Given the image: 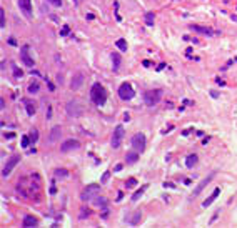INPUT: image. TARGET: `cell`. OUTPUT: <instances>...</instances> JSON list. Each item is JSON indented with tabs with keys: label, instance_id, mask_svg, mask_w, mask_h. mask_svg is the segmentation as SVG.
I'll return each mask as SVG.
<instances>
[{
	"label": "cell",
	"instance_id": "25",
	"mask_svg": "<svg viewBox=\"0 0 237 228\" xmlns=\"http://www.w3.org/2000/svg\"><path fill=\"white\" fill-rule=\"evenodd\" d=\"M112 64H114V70H117L119 65H120V55L119 53H112Z\"/></svg>",
	"mask_w": 237,
	"mask_h": 228
},
{
	"label": "cell",
	"instance_id": "34",
	"mask_svg": "<svg viewBox=\"0 0 237 228\" xmlns=\"http://www.w3.org/2000/svg\"><path fill=\"white\" fill-rule=\"evenodd\" d=\"M28 143H30V138H28V137H22V147H23V148H27V147H28Z\"/></svg>",
	"mask_w": 237,
	"mask_h": 228
},
{
	"label": "cell",
	"instance_id": "43",
	"mask_svg": "<svg viewBox=\"0 0 237 228\" xmlns=\"http://www.w3.org/2000/svg\"><path fill=\"white\" fill-rule=\"evenodd\" d=\"M85 18H87V20H92V18H94V13H87Z\"/></svg>",
	"mask_w": 237,
	"mask_h": 228
},
{
	"label": "cell",
	"instance_id": "21",
	"mask_svg": "<svg viewBox=\"0 0 237 228\" xmlns=\"http://www.w3.org/2000/svg\"><path fill=\"white\" fill-rule=\"evenodd\" d=\"M144 20H146V23H147L149 27H152V25H154V20H156V13H154V12H147L146 17H144Z\"/></svg>",
	"mask_w": 237,
	"mask_h": 228
},
{
	"label": "cell",
	"instance_id": "5",
	"mask_svg": "<svg viewBox=\"0 0 237 228\" xmlns=\"http://www.w3.org/2000/svg\"><path fill=\"white\" fill-rule=\"evenodd\" d=\"M119 97L122 100H132L135 97V92L132 88V85L130 83H122L119 87Z\"/></svg>",
	"mask_w": 237,
	"mask_h": 228
},
{
	"label": "cell",
	"instance_id": "13",
	"mask_svg": "<svg viewBox=\"0 0 237 228\" xmlns=\"http://www.w3.org/2000/svg\"><path fill=\"white\" fill-rule=\"evenodd\" d=\"M18 5H20L22 12L25 13L27 17L32 15V2H30V0H18Z\"/></svg>",
	"mask_w": 237,
	"mask_h": 228
},
{
	"label": "cell",
	"instance_id": "23",
	"mask_svg": "<svg viewBox=\"0 0 237 228\" xmlns=\"http://www.w3.org/2000/svg\"><path fill=\"white\" fill-rule=\"evenodd\" d=\"M115 47H119L120 52H127V42H125L124 38H119V40L115 42Z\"/></svg>",
	"mask_w": 237,
	"mask_h": 228
},
{
	"label": "cell",
	"instance_id": "15",
	"mask_svg": "<svg viewBox=\"0 0 237 228\" xmlns=\"http://www.w3.org/2000/svg\"><path fill=\"white\" fill-rule=\"evenodd\" d=\"M219 193H220V188H215V190L212 192V195H210L209 198H207V200H204V203H202V207H205V208H207V207H210L212 203L215 202V198L219 197Z\"/></svg>",
	"mask_w": 237,
	"mask_h": 228
},
{
	"label": "cell",
	"instance_id": "9",
	"mask_svg": "<svg viewBox=\"0 0 237 228\" xmlns=\"http://www.w3.org/2000/svg\"><path fill=\"white\" fill-rule=\"evenodd\" d=\"M28 50H30V45H23V47L20 48V59H22V62H23V65L32 67V65H33V59L30 57Z\"/></svg>",
	"mask_w": 237,
	"mask_h": 228
},
{
	"label": "cell",
	"instance_id": "26",
	"mask_svg": "<svg viewBox=\"0 0 237 228\" xmlns=\"http://www.w3.org/2000/svg\"><path fill=\"white\" fill-rule=\"evenodd\" d=\"M140 216H142V215H140V211H135L134 215H132V218L129 220V223H130V225H137L139 220H140Z\"/></svg>",
	"mask_w": 237,
	"mask_h": 228
},
{
	"label": "cell",
	"instance_id": "4",
	"mask_svg": "<svg viewBox=\"0 0 237 228\" xmlns=\"http://www.w3.org/2000/svg\"><path fill=\"white\" fill-rule=\"evenodd\" d=\"M124 135H125V130L122 125H117L114 130V135H112V142H110V145H112L114 148H119L120 147V143H122V140H124Z\"/></svg>",
	"mask_w": 237,
	"mask_h": 228
},
{
	"label": "cell",
	"instance_id": "22",
	"mask_svg": "<svg viewBox=\"0 0 237 228\" xmlns=\"http://www.w3.org/2000/svg\"><path fill=\"white\" fill-rule=\"evenodd\" d=\"M23 103H25V108H27V113H28V115H30V117H32V115H33V113H35V105H33V103H32V102H30V100H23Z\"/></svg>",
	"mask_w": 237,
	"mask_h": 228
},
{
	"label": "cell",
	"instance_id": "10",
	"mask_svg": "<svg viewBox=\"0 0 237 228\" xmlns=\"http://www.w3.org/2000/svg\"><path fill=\"white\" fill-rule=\"evenodd\" d=\"M79 147H80V143L77 142V140L69 138V140H65V142L60 145V152H62V153H67V152H70V150H75V148H79Z\"/></svg>",
	"mask_w": 237,
	"mask_h": 228
},
{
	"label": "cell",
	"instance_id": "37",
	"mask_svg": "<svg viewBox=\"0 0 237 228\" xmlns=\"http://www.w3.org/2000/svg\"><path fill=\"white\" fill-rule=\"evenodd\" d=\"M210 97H212V98H219V92H215V90H210Z\"/></svg>",
	"mask_w": 237,
	"mask_h": 228
},
{
	"label": "cell",
	"instance_id": "27",
	"mask_svg": "<svg viewBox=\"0 0 237 228\" xmlns=\"http://www.w3.org/2000/svg\"><path fill=\"white\" fill-rule=\"evenodd\" d=\"M0 28H5V10L0 8Z\"/></svg>",
	"mask_w": 237,
	"mask_h": 228
},
{
	"label": "cell",
	"instance_id": "6",
	"mask_svg": "<svg viewBox=\"0 0 237 228\" xmlns=\"http://www.w3.org/2000/svg\"><path fill=\"white\" fill-rule=\"evenodd\" d=\"M130 143H132V147L137 150L139 153H142L144 150H146V137H144V133H135Z\"/></svg>",
	"mask_w": 237,
	"mask_h": 228
},
{
	"label": "cell",
	"instance_id": "44",
	"mask_svg": "<svg viewBox=\"0 0 237 228\" xmlns=\"http://www.w3.org/2000/svg\"><path fill=\"white\" fill-rule=\"evenodd\" d=\"M74 3H77V0H74Z\"/></svg>",
	"mask_w": 237,
	"mask_h": 228
},
{
	"label": "cell",
	"instance_id": "1",
	"mask_svg": "<svg viewBox=\"0 0 237 228\" xmlns=\"http://www.w3.org/2000/svg\"><path fill=\"white\" fill-rule=\"evenodd\" d=\"M90 100L94 102L95 105H104L105 100H107V90H105L100 83H94L92 88H90Z\"/></svg>",
	"mask_w": 237,
	"mask_h": 228
},
{
	"label": "cell",
	"instance_id": "16",
	"mask_svg": "<svg viewBox=\"0 0 237 228\" xmlns=\"http://www.w3.org/2000/svg\"><path fill=\"white\" fill-rule=\"evenodd\" d=\"M139 157H140V153H137V152H127V155H125V162H127L129 165L137 163V162H139Z\"/></svg>",
	"mask_w": 237,
	"mask_h": 228
},
{
	"label": "cell",
	"instance_id": "30",
	"mask_svg": "<svg viewBox=\"0 0 237 228\" xmlns=\"http://www.w3.org/2000/svg\"><path fill=\"white\" fill-rule=\"evenodd\" d=\"M12 70H13V75H15V77H17V78H20V77L23 75V72H22L20 69H18V67H17V65H12Z\"/></svg>",
	"mask_w": 237,
	"mask_h": 228
},
{
	"label": "cell",
	"instance_id": "12",
	"mask_svg": "<svg viewBox=\"0 0 237 228\" xmlns=\"http://www.w3.org/2000/svg\"><path fill=\"white\" fill-rule=\"evenodd\" d=\"M212 177H214V173H210L209 177H207V178H204V180H202V182L199 183V185L195 187V190H194V197H197V195H199V193H202V190H204V188H205V187H207V185H209V183H210Z\"/></svg>",
	"mask_w": 237,
	"mask_h": 228
},
{
	"label": "cell",
	"instance_id": "29",
	"mask_svg": "<svg viewBox=\"0 0 237 228\" xmlns=\"http://www.w3.org/2000/svg\"><path fill=\"white\" fill-rule=\"evenodd\" d=\"M144 190H146V188H140V190H137V192H135V193H134V195H132V202H137V200H139V198H140V197H142V193H144Z\"/></svg>",
	"mask_w": 237,
	"mask_h": 228
},
{
	"label": "cell",
	"instance_id": "36",
	"mask_svg": "<svg viewBox=\"0 0 237 228\" xmlns=\"http://www.w3.org/2000/svg\"><path fill=\"white\" fill-rule=\"evenodd\" d=\"M109 177H110V172H105L104 175H102V180H100V182H102V183H105V182L109 180Z\"/></svg>",
	"mask_w": 237,
	"mask_h": 228
},
{
	"label": "cell",
	"instance_id": "3",
	"mask_svg": "<svg viewBox=\"0 0 237 228\" xmlns=\"http://www.w3.org/2000/svg\"><path fill=\"white\" fill-rule=\"evenodd\" d=\"M99 192H100V187H99V185H89V187L84 190V193L80 195V198H82L84 202H90V200H94V198L99 195Z\"/></svg>",
	"mask_w": 237,
	"mask_h": 228
},
{
	"label": "cell",
	"instance_id": "7",
	"mask_svg": "<svg viewBox=\"0 0 237 228\" xmlns=\"http://www.w3.org/2000/svg\"><path fill=\"white\" fill-rule=\"evenodd\" d=\"M18 162H20V157H18V155H13V157L8 158L7 163H5V167H3V170H2V177L7 178L8 175H10V172L13 170V167H15Z\"/></svg>",
	"mask_w": 237,
	"mask_h": 228
},
{
	"label": "cell",
	"instance_id": "31",
	"mask_svg": "<svg viewBox=\"0 0 237 228\" xmlns=\"http://www.w3.org/2000/svg\"><path fill=\"white\" fill-rule=\"evenodd\" d=\"M89 215H90V210H89L87 207H84V208H82V211H80V216H79V218H80V220H84V218L89 216Z\"/></svg>",
	"mask_w": 237,
	"mask_h": 228
},
{
	"label": "cell",
	"instance_id": "17",
	"mask_svg": "<svg viewBox=\"0 0 237 228\" xmlns=\"http://www.w3.org/2000/svg\"><path fill=\"white\" fill-rule=\"evenodd\" d=\"M60 135H62V128H60V127H54V128L50 130V137H49V140H50L52 143H54V142H57V140L60 138Z\"/></svg>",
	"mask_w": 237,
	"mask_h": 228
},
{
	"label": "cell",
	"instance_id": "33",
	"mask_svg": "<svg viewBox=\"0 0 237 228\" xmlns=\"http://www.w3.org/2000/svg\"><path fill=\"white\" fill-rule=\"evenodd\" d=\"M125 185H127V188H132V187L137 185V180H135V178H129V182H125Z\"/></svg>",
	"mask_w": 237,
	"mask_h": 228
},
{
	"label": "cell",
	"instance_id": "38",
	"mask_svg": "<svg viewBox=\"0 0 237 228\" xmlns=\"http://www.w3.org/2000/svg\"><path fill=\"white\" fill-rule=\"evenodd\" d=\"M15 133H3V138H13Z\"/></svg>",
	"mask_w": 237,
	"mask_h": 228
},
{
	"label": "cell",
	"instance_id": "41",
	"mask_svg": "<svg viewBox=\"0 0 237 228\" xmlns=\"http://www.w3.org/2000/svg\"><path fill=\"white\" fill-rule=\"evenodd\" d=\"M0 108H5V100H3V98H0Z\"/></svg>",
	"mask_w": 237,
	"mask_h": 228
},
{
	"label": "cell",
	"instance_id": "35",
	"mask_svg": "<svg viewBox=\"0 0 237 228\" xmlns=\"http://www.w3.org/2000/svg\"><path fill=\"white\" fill-rule=\"evenodd\" d=\"M54 7H62V0H49Z\"/></svg>",
	"mask_w": 237,
	"mask_h": 228
},
{
	"label": "cell",
	"instance_id": "19",
	"mask_svg": "<svg viewBox=\"0 0 237 228\" xmlns=\"http://www.w3.org/2000/svg\"><path fill=\"white\" fill-rule=\"evenodd\" d=\"M22 223H23V226H37L38 225V221H37L35 216H25Z\"/></svg>",
	"mask_w": 237,
	"mask_h": 228
},
{
	"label": "cell",
	"instance_id": "32",
	"mask_svg": "<svg viewBox=\"0 0 237 228\" xmlns=\"http://www.w3.org/2000/svg\"><path fill=\"white\" fill-rule=\"evenodd\" d=\"M69 32H70V27L69 25H64L60 28V37H67L69 35Z\"/></svg>",
	"mask_w": 237,
	"mask_h": 228
},
{
	"label": "cell",
	"instance_id": "11",
	"mask_svg": "<svg viewBox=\"0 0 237 228\" xmlns=\"http://www.w3.org/2000/svg\"><path fill=\"white\" fill-rule=\"evenodd\" d=\"M82 83H84V75L82 74H75L74 77H72V82H70V88L72 90H79Z\"/></svg>",
	"mask_w": 237,
	"mask_h": 228
},
{
	"label": "cell",
	"instance_id": "28",
	"mask_svg": "<svg viewBox=\"0 0 237 228\" xmlns=\"http://www.w3.org/2000/svg\"><path fill=\"white\" fill-rule=\"evenodd\" d=\"M37 92H38V83L33 82V83L28 85V93H37Z\"/></svg>",
	"mask_w": 237,
	"mask_h": 228
},
{
	"label": "cell",
	"instance_id": "14",
	"mask_svg": "<svg viewBox=\"0 0 237 228\" xmlns=\"http://www.w3.org/2000/svg\"><path fill=\"white\" fill-rule=\"evenodd\" d=\"M190 30H194L197 33H202V35H215L217 32H212L209 27H200V25H190Z\"/></svg>",
	"mask_w": 237,
	"mask_h": 228
},
{
	"label": "cell",
	"instance_id": "42",
	"mask_svg": "<svg viewBox=\"0 0 237 228\" xmlns=\"http://www.w3.org/2000/svg\"><path fill=\"white\" fill-rule=\"evenodd\" d=\"M162 69H165V64H160V65H159V67H157V72H160Z\"/></svg>",
	"mask_w": 237,
	"mask_h": 228
},
{
	"label": "cell",
	"instance_id": "20",
	"mask_svg": "<svg viewBox=\"0 0 237 228\" xmlns=\"http://www.w3.org/2000/svg\"><path fill=\"white\" fill-rule=\"evenodd\" d=\"M54 175L57 178H69V170H65V168H55V172H54Z\"/></svg>",
	"mask_w": 237,
	"mask_h": 228
},
{
	"label": "cell",
	"instance_id": "24",
	"mask_svg": "<svg viewBox=\"0 0 237 228\" xmlns=\"http://www.w3.org/2000/svg\"><path fill=\"white\" fill-rule=\"evenodd\" d=\"M28 138H30V143H35L38 140V130L37 128H32L30 133H28Z\"/></svg>",
	"mask_w": 237,
	"mask_h": 228
},
{
	"label": "cell",
	"instance_id": "2",
	"mask_svg": "<svg viewBox=\"0 0 237 228\" xmlns=\"http://www.w3.org/2000/svg\"><path fill=\"white\" fill-rule=\"evenodd\" d=\"M162 100V90H147L146 93H144V102H146V105L149 107H154L157 105L159 102Z\"/></svg>",
	"mask_w": 237,
	"mask_h": 228
},
{
	"label": "cell",
	"instance_id": "8",
	"mask_svg": "<svg viewBox=\"0 0 237 228\" xmlns=\"http://www.w3.org/2000/svg\"><path fill=\"white\" fill-rule=\"evenodd\" d=\"M67 113H69L70 117H80V115L84 113V108H82V105L77 100H72L70 103L67 105Z\"/></svg>",
	"mask_w": 237,
	"mask_h": 228
},
{
	"label": "cell",
	"instance_id": "39",
	"mask_svg": "<svg viewBox=\"0 0 237 228\" xmlns=\"http://www.w3.org/2000/svg\"><path fill=\"white\" fill-rule=\"evenodd\" d=\"M47 83H49V90H50V92H54V90H55V87H54V83H52V82L47 80Z\"/></svg>",
	"mask_w": 237,
	"mask_h": 228
},
{
	"label": "cell",
	"instance_id": "18",
	"mask_svg": "<svg viewBox=\"0 0 237 228\" xmlns=\"http://www.w3.org/2000/svg\"><path fill=\"white\" fill-rule=\"evenodd\" d=\"M195 163H197V155H195V153L189 155V157L185 158V167H187V168H194Z\"/></svg>",
	"mask_w": 237,
	"mask_h": 228
},
{
	"label": "cell",
	"instance_id": "40",
	"mask_svg": "<svg viewBox=\"0 0 237 228\" xmlns=\"http://www.w3.org/2000/svg\"><path fill=\"white\" fill-rule=\"evenodd\" d=\"M164 187H165V188H175V185H174V183H164Z\"/></svg>",
	"mask_w": 237,
	"mask_h": 228
}]
</instances>
